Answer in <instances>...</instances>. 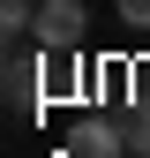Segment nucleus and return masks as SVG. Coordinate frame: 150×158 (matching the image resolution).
I'll list each match as a JSON object with an SVG mask.
<instances>
[{"label": "nucleus", "instance_id": "f257e3e1", "mask_svg": "<svg viewBox=\"0 0 150 158\" xmlns=\"http://www.w3.org/2000/svg\"><path fill=\"white\" fill-rule=\"evenodd\" d=\"M83 30H90V8H83V0H38V15H30V38H38V45H83Z\"/></svg>", "mask_w": 150, "mask_h": 158}, {"label": "nucleus", "instance_id": "f03ea898", "mask_svg": "<svg viewBox=\"0 0 150 158\" xmlns=\"http://www.w3.org/2000/svg\"><path fill=\"white\" fill-rule=\"evenodd\" d=\"M68 158H128V128H112V121H98V113H83V121H75V135H68Z\"/></svg>", "mask_w": 150, "mask_h": 158}, {"label": "nucleus", "instance_id": "7ed1b4c3", "mask_svg": "<svg viewBox=\"0 0 150 158\" xmlns=\"http://www.w3.org/2000/svg\"><path fill=\"white\" fill-rule=\"evenodd\" d=\"M128 151L150 158V106H128Z\"/></svg>", "mask_w": 150, "mask_h": 158}, {"label": "nucleus", "instance_id": "20e7f679", "mask_svg": "<svg viewBox=\"0 0 150 158\" xmlns=\"http://www.w3.org/2000/svg\"><path fill=\"white\" fill-rule=\"evenodd\" d=\"M120 15H128L135 30H150V0H120Z\"/></svg>", "mask_w": 150, "mask_h": 158}]
</instances>
